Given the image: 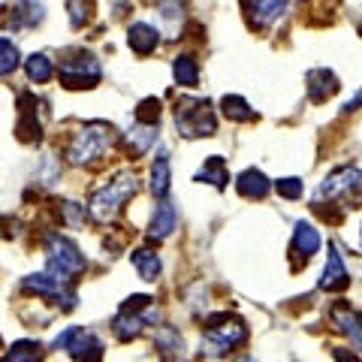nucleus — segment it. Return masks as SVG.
I'll return each instance as SVG.
<instances>
[{
    "mask_svg": "<svg viewBox=\"0 0 362 362\" xmlns=\"http://www.w3.org/2000/svg\"><path fill=\"white\" fill-rule=\"evenodd\" d=\"M121 4H124V0H112V6H115V9H121Z\"/></svg>",
    "mask_w": 362,
    "mask_h": 362,
    "instance_id": "32",
    "label": "nucleus"
},
{
    "mask_svg": "<svg viewBox=\"0 0 362 362\" xmlns=\"http://www.w3.org/2000/svg\"><path fill=\"white\" fill-rule=\"evenodd\" d=\"M221 109H223V115L230 118V121H242V124H247V121H254V118H257V112L247 106L242 97H235V94H226V97L221 100Z\"/></svg>",
    "mask_w": 362,
    "mask_h": 362,
    "instance_id": "27",
    "label": "nucleus"
},
{
    "mask_svg": "<svg viewBox=\"0 0 362 362\" xmlns=\"http://www.w3.org/2000/svg\"><path fill=\"white\" fill-rule=\"evenodd\" d=\"M136 194H139V178H136V173H130V169H124V173H118L112 181H106L103 187L94 190L90 206H88L90 218L97 223H112L124 211L127 199Z\"/></svg>",
    "mask_w": 362,
    "mask_h": 362,
    "instance_id": "1",
    "label": "nucleus"
},
{
    "mask_svg": "<svg viewBox=\"0 0 362 362\" xmlns=\"http://www.w3.org/2000/svg\"><path fill=\"white\" fill-rule=\"evenodd\" d=\"M359 106H362V88L356 90V94H354V97H350V100H347V103H344V112H356Z\"/></svg>",
    "mask_w": 362,
    "mask_h": 362,
    "instance_id": "31",
    "label": "nucleus"
},
{
    "mask_svg": "<svg viewBox=\"0 0 362 362\" xmlns=\"http://www.w3.org/2000/svg\"><path fill=\"white\" fill-rule=\"evenodd\" d=\"M173 73H175V82L185 85V88H197L199 85V66L190 54H178L173 61Z\"/></svg>",
    "mask_w": 362,
    "mask_h": 362,
    "instance_id": "26",
    "label": "nucleus"
},
{
    "mask_svg": "<svg viewBox=\"0 0 362 362\" xmlns=\"http://www.w3.org/2000/svg\"><path fill=\"white\" fill-rule=\"evenodd\" d=\"M175 130L185 139H199V136L218 133V118H214L209 100L181 97L175 103Z\"/></svg>",
    "mask_w": 362,
    "mask_h": 362,
    "instance_id": "6",
    "label": "nucleus"
},
{
    "mask_svg": "<svg viewBox=\"0 0 362 362\" xmlns=\"http://www.w3.org/2000/svg\"><path fill=\"white\" fill-rule=\"evenodd\" d=\"M332 94H338L335 73L326 70V66H320V70H311L308 73V97H311V103H326Z\"/></svg>",
    "mask_w": 362,
    "mask_h": 362,
    "instance_id": "18",
    "label": "nucleus"
},
{
    "mask_svg": "<svg viewBox=\"0 0 362 362\" xmlns=\"http://www.w3.org/2000/svg\"><path fill=\"white\" fill-rule=\"evenodd\" d=\"M88 259L78 251V245L73 239H66L61 233L45 235V272L61 281H76L85 272Z\"/></svg>",
    "mask_w": 362,
    "mask_h": 362,
    "instance_id": "5",
    "label": "nucleus"
},
{
    "mask_svg": "<svg viewBox=\"0 0 362 362\" xmlns=\"http://www.w3.org/2000/svg\"><path fill=\"white\" fill-rule=\"evenodd\" d=\"M25 73H28V78L30 82H37V85H45L49 78L54 76V64H52V58L45 52H40V54H30V58L25 61Z\"/></svg>",
    "mask_w": 362,
    "mask_h": 362,
    "instance_id": "25",
    "label": "nucleus"
},
{
    "mask_svg": "<svg viewBox=\"0 0 362 362\" xmlns=\"http://www.w3.org/2000/svg\"><path fill=\"white\" fill-rule=\"evenodd\" d=\"M127 42H130V49L136 52V54H142V58H148V54L157 49V30L151 28V25H145V21H136V25H130V30H127Z\"/></svg>",
    "mask_w": 362,
    "mask_h": 362,
    "instance_id": "20",
    "label": "nucleus"
},
{
    "mask_svg": "<svg viewBox=\"0 0 362 362\" xmlns=\"http://www.w3.org/2000/svg\"><path fill=\"white\" fill-rule=\"evenodd\" d=\"M151 194L154 199H166L169 197V154L166 148H160V154H157V160L151 166Z\"/></svg>",
    "mask_w": 362,
    "mask_h": 362,
    "instance_id": "23",
    "label": "nucleus"
},
{
    "mask_svg": "<svg viewBox=\"0 0 362 362\" xmlns=\"http://www.w3.org/2000/svg\"><path fill=\"white\" fill-rule=\"evenodd\" d=\"M157 133H160V124H145V121H133V127L124 133V142H127V154L139 157L157 142Z\"/></svg>",
    "mask_w": 362,
    "mask_h": 362,
    "instance_id": "14",
    "label": "nucleus"
},
{
    "mask_svg": "<svg viewBox=\"0 0 362 362\" xmlns=\"http://www.w3.org/2000/svg\"><path fill=\"white\" fill-rule=\"evenodd\" d=\"M197 181H202V185L209 181V185H211V187H218V190H223L226 185H230V169H226L223 157H221V154L206 157V163H202Z\"/></svg>",
    "mask_w": 362,
    "mask_h": 362,
    "instance_id": "22",
    "label": "nucleus"
},
{
    "mask_svg": "<svg viewBox=\"0 0 362 362\" xmlns=\"http://www.w3.org/2000/svg\"><path fill=\"white\" fill-rule=\"evenodd\" d=\"M157 320H160V308L151 296H130L127 302H121L115 320H112V332L118 341H133L148 326H157Z\"/></svg>",
    "mask_w": 362,
    "mask_h": 362,
    "instance_id": "4",
    "label": "nucleus"
},
{
    "mask_svg": "<svg viewBox=\"0 0 362 362\" xmlns=\"http://www.w3.org/2000/svg\"><path fill=\"white\" fill-rule=\"evenodd\" d=\"M329 320L338 332H344L350 338V347L356 350V354H362V311L356 308H350V302H338L332 305V311H329Z\"/></svg>",
    "mask_w": 362,
    "mask_h": 362,
    "instance_id": "9",
    "label": "nucleus"
},
{
    "mask_svg": "<svg viewBox=\"0 0 362 362\" xmlns=\"http://www.w3.org/2000/svg\"><path fill=\"white\" fill-rule=\"evenodd\" d=\"M52 347L66 350L76 362H100L103 359V350H106V344L90 329H82V326H66V329L54 338Z\"/></svg>",
    "mask_w": 362,
    "mask_h": 362,
    "instance_id": "8",
    "label": "nucleus"
},
{
    "mask_svg": "<svg viewBox=\"0 0 362 362\" xmlns=\"http://www.w3.org/2000/svg\"><path fill=\"white\" fill-rule=\"evenodd\" d=\"M18 61H21L18 45H16L13 40H4V37H0V78L9 76V73H16V70H18Z\"/></svg>",
    "mask_w": 362,
    "mask_h": 362,
    "instance_id": "28",
    "label": "nucleus"
},
{
    "mask_svg": "<svg viewBox=\"0 0 362 362\" xmlns=\"http://www.w3.org/2000/svg\"><path fill=\"white\" fill-rule=\"evenodd\" d=\"M154 347H157V354H160L163 362H185V338H181V332L175 329V326L157 329Z\"/></svg>",
    "mask_w": 362,
    "mask_h": 362,
    "instance_id": "15",
    "label": "nucleus"
},
{
    "mask_svg": "<svg viewBox=\"0 0 362 362\" xmlns=\"http://www.w3.org/2000/svg\"><path fill=\"white\" fill-rule=\"evenodd\" d=\"M242 9L251 21V28L266 30L287 13V0H242Z\"/></svg>",
    "mask_w": 362,
    "mask_h": 362,
    "instance_id": "10",
    "label": "nucleus"
},
{
    "mask_svg": "<svg viewBox=\"0 0 362 362\" xmlns=\"http://www.w3.org/2000/svg\"><path fill=\"white\" fill-rule=\"evenodd\" d=\"M350 287V272L344 266L341 254H338V247L332 245L329 247V257H326V266H323V275H320V290L326 293H341Z\"/></svg>",
    "mask_w": 362,
    "mask_h": 362,
    "instance_id": "12",
    "label": "nucleus"
},
{
    "mask_svg": "<svg viewBox=\"0 0 362 362\" xmlns=\"http://www.w3.org/2000/svg\"><path fill=\"white\" fill-rule=\"evenodd\" d=\"M112 142H115V127L109 121H90L78 133H73L70 148H66V160L73 166H90L109 154Z\"/></svg>",
    "mask_w": 362,
    "mask_h": 362,
    "instance_id": "3",
    "label": "nucleus"
},
{
    "mask_svg": "<svg viewBox=\"0 0 362 362\" xmlns=\"http://www.w3.org/2000/svg\"><path fill=\"white\" fill-rule=\"evenodd\" d=\"M245 341H247L245 320H239V317L230 314V311H221V314H211L206 320V332H202L199 354L209 356V359H218V356H226L230 350H235Z\"/></svg>",
    "mask_w": 362,
    "mask_h": 362,
    "instance_id": "2",
    "label": "nucleus"
},
{
    "mask_svg": "<svg viewBox=\"0 0 362 362\" xmlns=\"http://www.w3.org/2000/svg\"><path fill=\"white\" fill-rule=\"evenodd\" d=\"M235 190H239L245 199H266L272 185L259 169H245V173L239 175V181H235Z\"/></svg>",
    "mask_w": 362,
    "mask_h": 362,
    "instance_id": "19",
    "label": "nucleus"
},
{
    "mask_svg": "<svg viewBox=\"0 0 362 362\" xmlns=\"http://www.w3.org/2000/svg\"><path fill=\"white\" fill-rule=\"evenodd\" d=\"M130 263H133V269L139 272V278L142 281H154L160 278V254L157 251H151V247H136V251L130 254Z\"/></svg>",
    "mask_w": 362,
    "mask_h": 362,
    "instance_id": "21",
    "label": "nucleus"
},
{
    "mask_svg": "<svg viewBox=\"0 0 362 362\" xmlns=\"http://www.w3.org/2000/svg\"><path fill=\"white\" fill-rule=\"evenodd\" d=\"M45 359V347L40 341H30V338H25V341H16L13 347L6 350V356L0 362H42Z\"/></svg>",
    "mask_w": 362,
    "mask_h": 362,
    "instance_id": "24",
    "label": "nucleus"
},
{
    "mask_svg": "<svg viewBox=\"0 0 362 362\" xmlns=\"http://www.w3.org/2000/svg\"><path fill=\"white\" fill-rule=\"evenodd\" d=\"M42 18H45L42 4H37V0H16L13 9H9V16H4L0 21H4L6 30L16 33V30H30V28L42 25Z\"/></svg>",
    "mask_w": 362,
    "mask_h": 362,
    "instance_id": "11",
    "label": "nucleus"
},
{
    "mask_svg": "<svg viewBox=\"0 0 362 362\" xmlns=\"http://www.w3.org/2000/svg\"><path fill=\"white\" fill-rule=\"evenodd\" d=\"M359 242H362V226H359Z\"/></svg>",
    "mask_w": 362,
    "mask_h": 362,
    "instance_id": "33",
    "label": "nucleus"
},
{
    "mask_svg": "<svg viewBox=\"0 0 362 362\" xmlns=\"http://www.w3.org/2000/svg\"><path fill=\"white\" fill-rule=\"evenodd\" d=\"M157 13H160V30L166 40L181 37V21H185V4L181 0H157Z\"/></svg>",
    "mask_w": 362,
    "mask_h": 362,
    "instance_id": "17",
    "label": "nucleus"
},
{
    "mask_svg": "<svg viewBox=\"0 0 362 362\" xmlns=\"http://www.w3.org/2000/svg\"><path fill=\"white\" fill-rule=\"evenodd\" d=\"M66 13H70V25L76 30L85 28L94 16V0H66Z\"/></svg>",
    "mask_w": 362,
    "mask_h": 362,
    "instance_id": "29",
    "label": "nucleus"
},
{
    "mask_svg": "<svg viewBox=\"0 0 362 362\" xmlns=\"http://www.w3.org/2000/svg\"><path fill=\"white\" fill-rule=\"evenodd\" d=\"M175 223H178V211H175V202L173 199H157V209L151 214V223H148V239L154 242H163L173 235L175 230Z\"/></svg>",
    "mask_w": 362,
    "mask_h": 362,
    "instance_id": "13",
    "label": "nucleus"
},
{
    "mask_svg": "<svg viewBox=\"0 0 362 362\" xmlns=\"http://www.w3.org/2000/svg\"><path fill=\"white\" fill-rule=\"evenodd\" d=\"M275 190H278V197H284V199H302L305 185H302V178H278Z\"/></svg>",
    "mask_w": 362,
    "mask_h": 362,
    "instance_id": "30",
    "label": "nucleus"
},
{
    "mask_svg": "<svg viewBox=\"0 0 362 362\" xmlns=\"http://www.w3.org/2000/svg\"><path fill=\"white\" fill-rule=\"evenodd\" d=\"M317 251H320V233L311 223H296V230H293V257L302 259L305 266Z\"/></svg>",
    "mask_w": 362,
    "mask_h": 362,
    "instance_id": "16",
    "label": "nucleus"
},
{
    "mask_svg": "<svg viewBox=\"0 0 362 362\" xmlns=\"http://www.w3.org/2000/svg\"><path fill=\"white\" fill-rule=\"evenodd\" d=\"M58 78L64 88L78 90V88H94L103 78V66L85 49H66L58 64Z\"/></svg>",
    "mask_w": 362,
    "mask_h": 362,
    "instance_id": "7",
    "label": "nucleus"
}]
</instances>
